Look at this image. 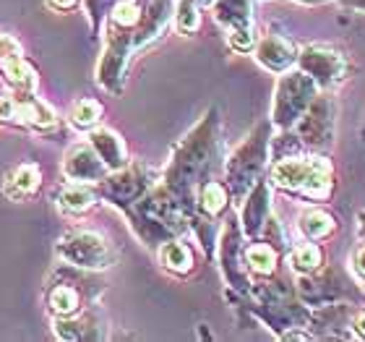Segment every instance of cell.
Masks as SVG:
<instances>
[{"instance_id":"6da1fadb","label":"cell","mask_w":365,"mask_h":342,"mask_svg":"<svg viewBox=\"0 0 365 342\" xmlns=\"http://www.w3.org/2000/svg\"><path fill=\"white\" fill-rule=\"evenodd\" d=\"M220 115L217 110L204 115V121L182 139L173 152L162 186L180 201L190 214H196V191L204 183L206 173L212 168L217 149H220Z\"/></svg>"},{"instance_id":"7a4b0ae2","label":"cell","mask_w":365,"mask_h":342,"mask_svg":"<svg viewBox=\"0 0 365 342\" xmlns=\"http://www.w3.org/2000/svg\"><path fill=\"white\" fill-rule=\"evenodd\" d=\"M269 149V126L261 123L243 144L237 146L232 157L227 160V188L230 198L243 201L245 193L253 188V183L261 178V170L267 165Z\"/></svg>"},{"instance_id":"3957f363","label":"cell","mask_w":365,"mask_h":342,"mask_svg":"<svg viewBox=\"0 0 365 342\" xmlns=\"http://www.w3.org/2000/svg\"><path fill=\"white\" fill-rule=\"evenodd\" d=\"M55 251L63 258V264L76 269H107L115 261L113 246L94 230H68L58 241Z\"/></svg>"},{"instance_id":"277c9868","label":"cell","mask_w":365,"mask_h":342,"mask_svg":"<svg viewBox=\"0 0 365 342\" xmlns=\"http://www.w3.org/2000/svg\"><path fill=\"white\" fill-rule=\"evenodd\" d=\"M316 91H319V84L303 69L284 74L277 86V99H274V123L289 131L316 99Z\"/></svg>"},{"instance_id":"5b68a950","label":"cell","mask_w":365,"mask_h":342,"mask_svg":"<svg viewBox=\"0 0 365 342\" xmlns=\"http://www.w3.org/2000/svg\"><path fill=\"white\" fill-rule=\"evenodd\" d=\"M149 188H152V175L144 165H125L120 170L107 173L105 181L97 183L99 196L110 204L120 206L123 212H128Z\"/></svg>"},{"instance_id":"8992f818","label":"cell","mask_w":365,"mask_h":342,"mask_svg":"<svg viewBox=\"0 0 365 342\" xmlns=\"http://www.w3.org/2000/svg\"><path fill=\"white\" fill-rule=\"evenodd\" d=\"M133 47H136V29H125V26H115V24L107 26V47L97 69L99 86H105L107 91H120L125 63H128Z\"/></svg>"},{"instance_id":"52a82bcc","label":"cell","mask_w":365,"mask_h":342,"mask_svg":"<svg viewBox=\"0 0 365 342\" xmlns=\"http://www.w3.org/2000/svg\"><path fill=\"white\" fill-rule=\"evenodd\" d=\"M86 277L76 274V266L66 264L63 272H55L45 290V303L53 316H76L84 308L86 290L81 288Z\"/></svg>"},{"instance_id":"ba28073f","label":"cell","mask_w":365,"mask_h":342,"mask_svg":"<svg viewBox=\"0 0 365 342\" xmlns=\"http://www.w3.org/2000/svg\"><path fill=\"white\" fill-rule=\"evenodd\" d=\"M220 261H222V272H225V280L230 282V288L237 290L240 296L251 293V282H248V274H245V251L240 246V225L237 220H227L225 230H222L220 238Z\"/></svg>"},{"instance_id":"9c48e42d","label":"cell","mask_w":365,"mask_h":342,"mask_svg":"<svg viewBox=\"0 0 365 342\" xmlns=\"http://www.w3.org/2000/svg\"><path fill=\"white\" fill-rule=\"evenodd\" d=\"M297 61H300V69L319 86H334L344 76V58L329 47H305Z\"/></svg>"},{"instance_id":"30bf717a","label":"cell","mask_w":365,"mask_h":342,"mask_svg":"<svg viewBox=\"0 0 365 342\" xmlns=\"http://www.w3.org/2000/svg\"><path fill=\"white\" fill-rule=\"evenodd\" d=\"M334 129V102L327 97H316L297 121V136L303 144L321 146V141L331 139Z\"/></svg>"},{"instance_id":"8fae6325","label":"cell","mask_w":365,"mask_h":342,"mask_svg":"<svg viewBox=\"0 0 365 342\" xmlns=\"http://www.w3.org/2000/svg\"><path fill=\"white\" fill-rule=\"evenodd\" d=\"M110 173L107 165L102 162L94 146L86 141V144H73L63 160V175L68 181H78V183H94L97 186L99 181H105V175Z\"/></svg>"},{"instance_id":"7c38bea8","label":"cell","mask_w":365,"mask_h":342,"mask_svg":"<svg viewBox=\"0 0 365 342\" xmlns=\"http://www.w3.org/2000/svg\"><path fill=\"white\" fill-rule=\"evenodd\" d=\"M321 168H329V162L321 157H284L272 168V183L284 191H303L308 178Z\"/></svg>"},{"instance_id":"4fadbf2b","label":"cell","mask_w":365,"mask_h":342,"mask_svg":"<svg viewBox=\"0 0 365 342\" xmlns=\"http://www.w3.org/2000/svg\"><path fill=\"white\" fill-rule=\"evenodd\" d=\"M269 183L267 181H256L253 188L245 193V206L243 214H240V222H243V233L248 238H259V233L264 230V225L269 222Z\"/></svg>"},{"instance_id":"5bb4252c","label":"cell","mask_w":365,"mask_h":342,"mask_svg":"<svg viewBox=\"0 0 365 342\" xmlns=\"http://www.w3.org/2000/svg\"><path fill=\"white\" fill-rule=\"evenodd\" d=\"M55 335L61 340H102L107 335L105 321L94 313H76V316H55Z\"/></svg>"},{"instance_id":"9a60e30c","label":"cell","mask_w":365,"mask_h":342,"mask_svg":"<svg viewBox=\"0 0 365 342\" xmlns=\"http://www.w3.org/2000/svg\"><path fill=\"white\" fill-rule=\"evenodd\" d=\"M256 58H259L261 66H267L269 71H277V74L287 71L297 61L292 42L279 37V34H267V37L261 39L259 45H256Z\"/></svg>"},{"instance_id":"2e32d148","label":"cell","mask_w":365,"mask_h":342,"mask_svg":"<svg viewBox=\"0 0 365 342\" xmlns=\"http://www.w3.org/2000/svg\"><path fill=\"white\" fill-rule=\"evenodd\" d=\"M89 144L94 146V152L102 157L107 170H120L128 165V149L123 144V139L110 129H94L89 134Z\"/></svg>"},{"instance_id":"e0dca14e","label":"cell","mask_w":365,"mask_h":342,"mask_svg":"<svg viewBox=\"0 0 365 342\" xmlns=\"http://www.w3.org/2000/svg\"><path fill=\"white\" fill-rule=\"evenodd\" d=\"M214 19L232 34V31H253L251 0H212Z\"/></svg>"},{"instance_id":"ac0fdd59","label":"cell","mask_w":365,"mask_h":342,"mask_svg":"<svg viewBox=\"0 0 365 342\" xmlns=\"http://www.w3.org/2000/svg\"><path fill=\"white\" fill-rule=\"evenodd\" d=\"M97 198H99V191L94 183L68 181L66 186H61V188L55 191V201H58V206L68 214H84L86 209L94 206Z\"/></svg>"},{"instance_id":"d6986e66","label":"cell","mask_w":365,"mask_h":342,"mask_svg":"<svg viewBox=\"0 0 365 342\" xmlns=\"http://www.w3.org/2000/svg\"><path fill=\"white\" fill-rule=\"evenodd\" d=\"M39 181H42V170L34 162H24V165H19V168H14L6 175L3 193L11 201H24V198L31 196L39 188Z\"/></svg>"},{"instance_id":"ffe728a7","label":"cell","mask_w":365,"mask_h":342,"mask_svg":"<svg viewBox=\"0 0 365 342\" xmlns=\"http://www.w3.org/2000/svg\"><path fill=\"white\" fill-rule=\"evenodd\" d=\"M230 204V188L227 183L220 181H204L198 186V196H196V212L206 220H214L220 217Z\"/></svg>"},{"instance_id":"44dd1931","label":"cell","mask_w":365,"mask_h":342,"mask_svg":"<svg viewBox=\"0 0 365 342\" xmlns=\"http://www.w3.org/2000/svg\"><path fill=\"white\" fill-rule=\"evenodd\" d=\"M0 71H3V76H6L8 84L19 91H34L39 84L37 71L31 69V63L26 61L24 55H16V58L3 61L0 63Z\"/></svg>"},{"instance_id":"7402d4cb","label":"cell","mask_w":365,"mask_h":342,"mask_svg":"<svg viewBox=\"0 0 365 342\" xmlns=\"http://www.w3.org/2000/svg\"><path fill=\"white\" fill-rule=\"evenodd\" d=\"M160 264L175 274H188L193 269V251L188 243L170 238L160 246Z\"/></svg>"},{"instance_id":"603a6c76","label":"cell","mask_w":365,"mask_h":342,"mask_svg":"<svg viewBox=\"0 0 365 342\" xmlns=\"http://www.w3.org/2000/svg\"><path fill=\"white\" fill-rule=\"evenodd\" d=\"M102 121V105H99L97 99H78L73 102L68 110V123L73 126L76 131H94Z\"/></svg>"},{"instance_id":"cb8c5ba5","label":"cell","mask_w":365,"mask_h":342,"mask_svg":"<svg viewBox=\"0 0 365 342\" xmlns=\"http://www.w3.org/2000/svg\"><path fill=\"white\" fill-rule=\"evenodd\" d=\"M277 261H279V253H277V248H274L272 243H253L245 248V266L251 269V272L256 274H274V269H277Z\"/></svg>"},{"instance_id":"d4e9b609","label":"cell","mask_w":365,"mask_h":342,"mask_svg":"<svg viewBox=\"0 0 365 342\" xmlns=\"http://www.w3.org/2000/svg\"><path fill=\"white\" fill-rule=\"evenodd\" d=\"M300 230H303L311 241H321V238H329L334 233V220H331V214L321 212V209H311V212L303 214Z\"/></svg>"},{"instance_id":"484cf974","label":"cell","mask_w":365,"mask_h":342,"mask_svg":"<svg viewBox=\"0 0 365 342\" xmlns=\"http://www.w3.org/2000/svg\"><path fill=\"white\" fill-rule=\"evenodd\" d=\"M321 261H324V256H321V248L316 243L297 246L295 251L289 253V264L300 274H313L321 266Z\"/></svg>"},{"instance_id":"4316f807","label":"cell","mask_w":365,"mask_h":342,"mask_svg":"<svg viewBox=\"0 0 365 342\" xmlns=\"http://www.w3.org/2000/svg\"><path fill=\"white\" fill-rule=\"evenodd\" d=\"M201 24L198 0H175V29L180 34H193Z\"/></svg>"},{"instance_id":"83f0119b","label":"cell","mask_w":365,"mask_h":342,"mask_svg":"<svg viewBox=\"0 0 365 342\" xmlns=\"http://www.w3.org/2000/svg\"><path fill=\"white\" fill-rule=\"evenodd\" d=\"M115 3H118V0H84V6L91 19V37H97L99 26H102V19L113 11Z\"/></svg>"},{"instance_id":"f1b7e54d","label":"cell","mask_w":365,"mask_h":342,"mask_svg":"<svg viewBox=\"0 0 365 342\" xmlns=\"http://www.w3.org/2000/svg\"><path fill=\"white\" fill-rule=\"evenodd\" d=\"M16 55H24L21 45H19L11 34H3V31H0V63L8 61V58H16Z\"/></svg>"},{"instance_id":"f546056e","label":"cell","mask_w":365,"mask_h":342,"mask_svg":"<svg viewBox=\"0 0 365 342\" xmlns=\"http://www.w3.org/2000/svg\"><path fill=\"white\" fill-rule=\"evenodd\" d=\"M352 266H355V272H358L360 277L365 280V243L360 246L358 251L352 253Z\"/></svg>"},{"instance_id":"4dcf8cb0","label":"cell","mask_w":365,"mask_h":342,"mask_svg":"<svg viewBox=\"0 0 365 342\" xmlns=\"http://www.w3.org/2000/svg\"><path fill=\"white\" fill-rule=\"evenodd\" d=\"M81 0H47V6L53 8V11H71V8H76Z\"/></svg>"},{"instance_id":"1f68e13d","label":"cell","mask_w":365,"mask_h":342,"mask_svg":"<svg viewBox=\"0 0 365 342\" xmlns=\"http://www.w3.org/2000/svg\"><path fill=\"white\" fill-rule=\"evenodd\" d=\"M355 332H358L360 337H365V311L355 319Z\"/></svg>"},{"instance_id":"d6a6232c","label":"cell","mask_w":365,"mask_h":342,"mask_svg":"<svg viewBox=\"0 0 365 342\" xmlns=\"http://www.w3.org/2000/svg\"><path fill=\"white\" fill-rule=\"evenodd\" d=\"M360 233L365 236V212H360Z\"/></svg>"},{"instance_id":"836d02e7","label":"cell","mask_w":365,"mask_h":342,"mask_svg":"<svg viewBox=\"0 0 365 342\" xmlns=\"http://www.w3.org/2000/svg\"><path fill=\"white\" fill-rule=\"evenodd\" d=\"M305 3H313V0H305Z\"/></svg>"}]
</instances>
